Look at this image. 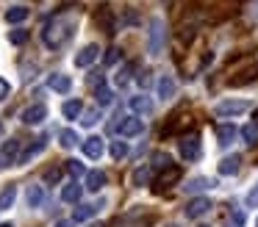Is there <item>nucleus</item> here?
Here are the masks:
<instances>
[{"mask_svg": "<svg viewBox=\"0 0 258 227\" xmlns=\"http://www.w3.org/2000/svg\"><path fill=\"white\" fill-rule=\"evenodd\" d=\"M167 227H175V224H167Z\"/></svg>", "mask_w": 258, "mask_h": 227, "instance_id": "a18cd8bd", "label": "nucleus"}, {"mask_svg": "<svg viewBox=\"0 0 258 227\" xmlns=\"http://www.w3.org/2000/svg\"><path fill=\"white\" fill-rule=\"evenodd\" d=\"M61 199H64V202H78V199H81V183L78 180L67 183V186L61 188Z\"/></svg>", "mask_w": 258, "mask_h": 227, "instance_id": "a211bd4d", "label": "nucleus"}, {"mask_svg": "<svg viewBox=\"0 0 258 227\" xmlns=\"http://www.w3.org/2000/svg\"><path fill=\"white\" fill-rule=\"evenodd\" d=\"M239 166H241V155H225L222 161H219V175H236V172H239Z\"/></svg>", "mask_w": 258, "mask_h": 227, "instance_id": "9b49d317", "label": "nucleus"}, {"mask_svg": "<svg viewBox=\"0 0 258 227\" xmlns=\"http://www.w3.org/2000/svg\"><path fill=\"white\" fill-rule=\"evenodd\" d=\"M178 177H180V169H178V166H172V169H167V172H164V175H161V180H158V183H161V186H167V183H175Z\"/></svg>", "mask_w": 258, "mask_h": 227, "instance_id": "c9c22d12", "label": "nucleus"}, {"mask_svg": "<svg viewBox=\"0 0 258 227\" xmlns=\"http://www.w3.org/2000/svg\"><path fill=\"white\" fill-rule=\"evenodd\" d=\"M89 227H100V224H89Z\"/></svg>", "mask_w": 258, "mask_h": 227, "instance_id": "c03bdc74", "label": "nucleus"}, {"mask_svg": "<svg viewBox=\"0 0 258 227\" xmlns=\"http://www.w3.org/2000/svg\"><path fill=\"white\" fill-rule=\"evenodd\" d=\"M28 36H31V33L25 31V28H14V31L9 33V42H12V44H25V42H28Z\"/></svg>", "mask_w": 258, "mask_h": 227, "instance_id": "2f4dec72", "label": "nucleus"}, {"mask_svg": "<svg viewBox=\"0 0 258 227\" xmlns=\"http://www.w3.org/2000/svg\"><path fill=\"white\" fill-rule=\"evenodd\" d=\"M97 213V205H78L75 208V213H73V221H86V219H92V216Z\"/></svg>", "mask_w": 258, "mask_h": 227, "instance_id": "393cba45", "label": "nucleus"}, {"mask_svg": "<svg viewBox=\"0 0 258 227\" xmlns=\"http://www.w3.org/2000/svg\"><path fill=\"white\" fill-rule=\"evenodd\" d=\"M131 72H134V66H131V64H125L122 69L117 72V78H114V83H117V86H125V83L131 81Z\"/></svg>", "mask_w": 258, "mask_h": 227, "instance_id": "72a5a7b5", "label": "nucleus"}, {"mask_svg": "<svg viewBox=\"0 0 258 227\" xmlns=\"http://www.w3.org/2000/svg\"><path fill=\"white\" fill-rule=\"evenodd\" d=\"M255 125H258V111H255Z\"/></svg>", "mask_w": 258, "mask_h": 227, "instance_id": "37998d69", "label": "nucleus"}, {"mask_svg": "<svg viewBox=\"0 0 258 227\" xmlns=\"http://www.w3.org/2000/svg\"><path fill=\"white\" fill-rule=\"evenodd\" d=\"M241 138H244V144H258V125L255 122H250V125H244L241 127Z\"/></svg>", "mask_w": 258, "mask_h": 227, "instance_id": "cd10ccee", "label": "nucleus"}, {"mask_svg": "<svg viewBox=\"0 0 258 227\" xmlns=\"http://www.w3.org/2000/svg\"><path fill=\"white\" fill-rule=\"evenodd\" d=\"M75 31V20L73 17H56L53 22H47L45 31H42V39H45L47 47H61Z\"/></svg>", "mask_w": 258, "mask_h": 227, "instance_id": "f257e3e1", "label": "nucleus"}, {"mask_svg": "<svg viewBox=\"0 0 258 227\" xmlns=\"http://www.w3.org/2000/svg\"><path fill=\"white\" fill-rule=\"evenodd\" d=\"M203 227H206V224H203Z\"/></svg>", "mask_w": 258, "mask_h": 227, "instance_id": "49530a36", "label": "nucleus"}, {"mask_svg": "<svg viewBox=\"0 0 258 227\" xmlns=\"http://www.w3.org/2000/svg\"><path fill=\"white\" fill-rule=\"evenodd\" d=\"M42 199H45V188L42 186H28V191H25V202H28V208H39Z\"/></svg>", "mask_w": 258, "mask_h": 227, "instance_id": "dca6fc26", "label": "nucleus"}, {"mask_svg": "<svg viewBox=\"0 0 258 227\" xmlns=\"http://www.w3.org/2000/svg\"><path fill=\"white\" fill-rule=\"evenodd\" d=\"M119 55H122V50H119V47H108V50H106V55H103V64H106V66L117 64Z\"/></svg>", "mask_w": 258, "mask_h": 227, "instance_id": "473e14b6", "label": "nucleus"}, {"mask_svg": "<svg viewBox=\"0 0 258 227\" xmlns=\"http://www.w3.org/2000/svg\"><path fill=\"white\" fill-rule=\"evenodd\" d=\"M244 202H247V208H258V186L250 188V194L244 197Z\"/></svg>", "mask_w": 258, "mask_h": 227, "instance_id": "e433bc0d", "label": "nucleus"}, {"mask_svg": "<svg viewBox=\"0 0 258 227\" xmlns=\"http://www.w3.org/2000/svg\"><path fill=\"white\" fill-rule=\"evenodd\" d=\"M97 55H100V47L97 44H86V47H81L78 53H75V66H89L97 61Z\"/></svg>", "mask_w": 258, "mask_h": 227, "instance_id": "1a4fd4ad", "label": "nucleus"}, {"mask_svg": "<svg viewBox=\"0 0 258 227\" xmlns=\"http://www.w3.org/2000/svg\"><path fill=\"white\" fill-rule=\"evenodd\" d=\"M128 105H131V111H134V114H150V111H153L150 97H145V94H134V97L128 100Z\"/></svg>", "mask_w": 258, "mask_h": 227, "instance_id": "ddd939ff", "label": "nucleus"}, {"mask_svg": "<svg viewBox=\"0 0 258 227\" xmlns=\"http://www.w3.org/2000/svg\"><path fill=\"white\" fill-rule=\"evenodd\" d=\"M180 155H183L186 161H195L197 155H200V136H197V133H186V136L180 138Z\"/></svg>", "mask_w": 258, "mask_h": 227, "instance_id": "39448f33", "label": "nucleus"}, {"mask_svg": "<svg viewBox=\"0 0 258 227\" xmlns=\"http://www.w3.org/2000/svg\"><path fill=\"white\" fill-rule=\"evenodd\" d=\"M153 169H164V172H167V169H172V166H175V161L172 158H169V155L167 153H156V155H153Z\"/></svg>", "mask_w": 258, "mask_h": 227, "instance_id": "bb28decb", "label": "nucleus"}, {"mask_svg": "<svg viewBox=\"0 0 258 227\" xmlns=\"http://www.w3.org/2000/svg\"><path fill=\"white\" fill-rule=\"evenodd\" d=\"M214 186V183L211 180H208V177H191V180L189 183H186V191H189V194H197V191H206V188H211Z\"/></svg>", "mask_w": 258, "mask_h": 227, "instance_id": "5701e85b", "label": "nucleus"}, {"mask_svg": "<svg viewBox=\"0 0 258 227\" xmlns=\"http://www.w3.org/2000/svg\"><path fill=\"white\" fill-rule=\"evenodd\" d=\"M47 86H50L53 92H58V94H67L70 89H73V81H70V75L53 72V75H47Z\"/></svg>", "mask_w": 258, "mask_h": 227, "instance_id": "9d476101", "label": "nucleus"}, {"mask_svg": "<svg viewBox=\"0 0 258 227\" xmlns=\"http://www.w3.org/2000/svg\"><path fill=\"white\" fill-rule=\"evenodd\" d=\"M45 180L47 183H58V180H61V169H47L45 172Z\"/></svg>", "mask_w": 258, "mask_h": 227, "instance_id": "4c0bfd02", "label": "nucleus"}, {"mask_svg": "<svg viewBox=\"0 0 258 227\" xmlns=\"http://www.w3.org/2000/svg\"><path fill=\"white\" fill-rule=\"evenodd\" d=\"M153 175H156V169H153L150 164L139 166V169L134 172V186H147V183L153 180Z\"/></svg>", "mask_w": 258, "mask_h": 227, "instance_id": "f3484780", "label": "nucleus"}, {"mask_svg": "<svg viewBox=\"0 0 258 227\" xmlns=\"http://www.w3.org/2000/svg\"><path fill=\"white\" fill-rule=\"evenodd\" d=\"M108 153H111V158H114V161H122L125 155H128V144H125V141H111Z\"/></svg>", "mask_w": 258, "mask_h": 227, "instance_id": "c756f323", "label": "nucleus"}, {"mask_svg": "<svg viewBox=\"0 0 258 227\" xmlns=\"http://www.w3.org/2000/svg\"><path fill=\"white\" fill-rule=\"evenodd\" d=\"M61 114L67 116V119H78V116L84 114V105H81V100H67V103L61 105Z\"/></svg>", "mask_w": 258, "mask_h": 227, "instance_id": "aec40b11", "label": "nucleus"}, {"mask_svg": "<svg viewBox=\"0 0 258 227\" xmlns=\"http://www.w3.org/2000/svg\"><path fill=\"white\" fill-rule=\"evenodd\" d=\"M9 92H12V86H9V81H3V78H0V103H3V100L9 97Z\"/></svg>", "mask_w": 258, "mask_h": 227, "instance_id": "ea45409f", "label": "nucleus"}, {"mask_svg": "<svg viewBox=\"0 0 258 227\" xmlns=\"http://www.w3.org/2000/svg\"><path fill=\"white\" fill-rule=\"evenodd\" d=\"M247 108H250L247 100H222V103L214 105V114L217 116H239V114H244Z\"/></svg>", "mask_w": 258, "mask_h": 227, "instance_id": "20e7f679", "label": "nucleus"}, {"mask_svg": "<svg viewBox=\"0 0 258 227\" xmlns=\"http://www.w3.org/2000/svg\"><path fill=\"white\" fill-rule=\"evenodd\" d=\"M20 119H23L25 125H42V122L47 119V108L42 103H34V105H28V108L20 114Z\"/></svg>", "mask_w": 258, "mask_h": 227, "instance_id": "0eeeda50", "label": "nucleus"}, {"mask_svg": "<svg viewBox=\"0 0 258 227\" xmlns=\"http://www.w3.org/2000/svg\"><path fill=\"white\" fill-rule=\"evenodd\" d=\"M42 149H45V138H36L34 144H28V149H25L23 155H20V164H28L31 158H34V155H39Z\"/></svg>", "mask_w": 258, "mask_h": 227, "instance_id": "a878e982", "label": "nucleus"}, {"mask_svg": "<svg viewBox=\"0 0 258 227\" xmlns=\"http://www.w3.org/2000/svg\"><path fill=\"white\" fill-rule=\"evenodd\" d=\"M0 227H14L12 221H0Z\"/></svg>", "mask_w": 258, "mask_h": 227, "instance_id": "79ce46f5", "label": "nucleus"}, {"mask_svg": "<svg viewBox=\"0 0 258 227\" xmlns=\"http://www.w3.org/2000/svg\"><path fill=\"white\" fill-rule=\"evenodd\" d=\"M84 155L86 158H100L103 155V138L100 136H89L84 141Z\"/></svg>", "mask_w": 258, "mask_h": 227, "instance_id": "4468645a", "label": "nucleus"}, {"mask_svg": "<svg viewBox=\"0 0 258 227\" xmlns=\"http://www.w3.org/2000/svg\"><path fill=\"white\" fill-rule=\"evenodd\" d=\"M142 130H145V122H142V119H136V116H125V119L117 125V133H119V136H125V138L139 136Z\"/></svg>", "mask_w": 258, "mask_h": 227, "instance_id": "6e6552de", "label": "nucleus"}, {"mask_svg": "<svg viewBox=\"0 0 258 227\" xmlns=\"http://www.w3.org/2000/svg\"><path fill=\"white\" fill-rule=\"evenodd\" d=\"M97 119H100V111H97V108H89V111H84V114H81V125H84V127L97 125Z\"/></svg>", "mask_w": 258, "mask_h": 227, "instance_id": "7c9ffc66", "label": "nucleus"}, {"mask_svg": "<svg viewBox=\"0 0 258 227\" xmlns=\"http://www.w3.org/2000/svg\"><path fill=\"white\" fill-rule=\"evenodd\" d=\"M14 199H17V188L3 186V191H0V210H9L14 205Z\"/></svg>", "mask_w": 258, "mask_h": 227, "instance_id": "412c9836", "label": "nucleus"}, {"mask_svg": "<svg viewBox=\"0 0 258 227\" xmlns=\"http://www.w3.org/2000/svg\"><path fill=\"white\" fill-rule=\"evenodd\" d=\"M236 125H219L217 127V144L219 147H228V144H233L236 141Z\"/></svg>", "mask_w": 258, "mask_h": 227, "instance_id": "f8f14e48", "label": "nucleus"}, {"mask_svg": "<svg viewBox=\"0 0 258 227\" xmlns=\"http://www.w3.org/2000/svg\"><path fill=\"white\" fill-rule=\"evenodd\" d=\"M95 100H97V105H100V108H106V105L114 103V92H111L108 86H103V83H100V86L95 89Z\"/></svg>", "mask_w": 258, "mask_h": 227, "instance_id": "4be33fe9", "label": "nucleus"}, {"mask_svg": "<svg viewBox=\"0 0 258 227\" xmlns=\"http://www.w3.org/2000/svg\"><path fill=\"white\" fill-rule=\"evenodd\" d=\"M64 169H67L73 177H81V175H86L84 164H81V161H75V158H73V161H67V166H64Z\"/></svg>", "mask_w": 258, "mask_h": 227, "instance_id": "f704fd0d", "label": "nucleus"}, {"mask_svg": "<svg viewBox=\"0 0 258 227\" xmlns=\"http://www.w3.org/2000/svg\"><path fill=\"white\" fill-rule=\"evenodd\" d=\"M20 138H9L3 147H0V169H6V166H14V164H20Z\"/></svg>", "mask_w": 258, "mask_h": 227, "instance_id": "7ed1b4c3", "label": "nucleus"}, {"mask_svg": "<svg viewBox=\"0 0 258 227\" xmlns=\"http://www.w3.org/2000/svg\"><path fill=\"white\" fill-rule=\"evenodd\" d=\"M164 42H167V25L161 17L150 20V31H147V53L150 55H161L164 53Z\"/></svg>", "mask_w": 258, "mask_h": 227, "instance_id": "f03ea898", "label": "nucleus"}, {"mask_svg": "<svg viewBox=\"0 0 258 227\" xmlns=\"http://www.w3.org/2000/svg\"><path fill=\"white\" fill-rule=\"evenodd\" d=\"M211 208L214 205L208 197H191L189 205H186V216H189V219H200V216H206Z\"/></svg>", "mask_w": 258, "mask_h": 227, "instance_id": "423d86ee", "label": "nucleus"}, {"mask_svg": "<svg viewBox=\"0 0 258 227\" xmlns=\"http://www.w3.org/2000/svg\"><path fill=\"white\" fill-rule=\"evenodd\" d=\"M56 227H75V221H73V219H58Z\"/></svg>", "mask_w": 258, "mask_h": 227, "instance_id": "a19ab883", "label": "nucleus"}, {"mask_svg": "<svg viewBox=\"0 0 258 227\" xmlns=\"http://www.w3.org/2000/svg\"><path fill=\"white\" fill-rule=\"evenodd\" d=\"M175 89H178V86H175L172 78H169V75H161V81H158V97H161V100H169V97L175 94Z\"/></svg>", "mask_w": 258, "mask_h": 227, "instance_id": "6ab92c4d", "label": "nucleus"}, {"mask_svg": "<svg viewBox=\"0 0 258 227\" xmlns=\"http://www.w3.org/2000/svg\"><path fill=\"white\" fill-rule=\"evenodd\" d=\"M241 224H244V213H241V210H233V221H228L225 227H241Z\"/></svg>", "mask_w": 258, "mask_h": 227, "instance_id": "58836bf2", "label": "nucleus"}, {"mask_svg": "<svg viewBox=\"0 0 258 227\" xmlns=\"http://www.w3.org/2000/svg\"><path fill=\"white\" fill-rule=\"evenodd\" d=\"M103 186H106V172H100V169L86 172V188L89 191H100Z\"/></svg>", "mask_w": 258, "mask_h": 227, "instance_id": "2eb2a0df", "label": "nucleus"}, {"mask_svg": "<svg viewBox=\"0 0 258 227\" xmlns=\"http://www.w3.org/2000/svg\"><path fill=\"white\" fill-rule=\"evenodd\" d=\"M58 141H61L64 149H73L75 144H78V133H75V130H61V133H58Z\"/></svg>", "mask_w": 258, "mask_h": 227, "instance_id": "c85d7f7f", "label": "nucleus"}, {"mask_svg": "<svg viewBox=\"0 0 258 227\" xmlns=\"http://www.w3.org/2000/svg\"><path fill=\"white\" fill-rule=\"evenodd\" d=\"M28 20V9L25 6H12V9L6 11V22H12V25H17V22Z\"/></svg>", "mask_w": 258, "mask_h": 227, "instance_id": "b1692460", "label": "nucleus"}]
</instances>
